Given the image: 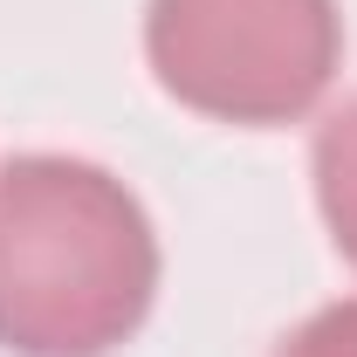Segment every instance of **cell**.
Segmentation results:
<instances>
[{"label":"cell","instance_id":"cell-1","mask_svg":"<svg viewBox=\"0 0 357 357\" xmlns=\"http://www.w3.org/2000/svg\"><path fill=\"white\" fill-rule=\"evenodd\" d=\"M158 296V234L137 192L89 158L0 165V351L110 357Z\"/></svg>","mask_w":357,"mask_h":357},{"label":"cell","instance_id":"cell-2","mask_svg":"<svg viewBox=\"0 0 357 357\" xmlns=\"http://www.w3.org/2000/svg\"><path fill=\"white\" fill-rule=\"evenodd\" d=\"M144 55L165 96L220 124H296L344 62L337 0H151Z\"/></svg>","mask_w":357,"mask_h":357},{"label":"cell","instance_id":"cell-3","mask_svg":"<svg viewBox=\"0 0 357 357\" xmlns=\"http://www.w3.org/2000/svg\"><path fill=\"white\" fill-rule=\"evenodd\" d=\"M310 172H316V206H323V227H330L337 255L357 268V96L316 124Z\"/></svg>","mask_w":357,"mask_h":357},{"label":"cell","instance_id":"cell-4","mask_svg":"<svg viewBox=\"0 0 357 357\" xmlns=\"http://www.w3.org/2000/svg\"><path fill=\"white\" fill-rule=\"evenodd\" d=\"M275 357H357V296L316 310L310 323H296V330L275 344Z\"/></svg>","mask_w":357,"mask_h":357}]
</instances>
